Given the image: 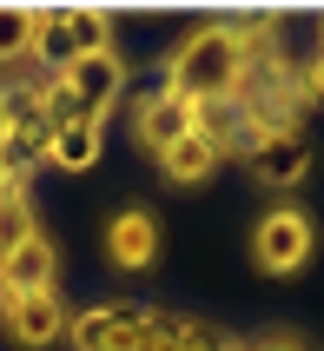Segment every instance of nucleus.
Segmentation results:
<instances>
[{"label":"nucleus","mask_w":324,"mask_h":351,"mask_svg":"<svg viewBox=\"0 0 324 351\" xmlns=\"http://www.w3.org/2000/svg\"><path fill=\"white\" fill-rule=\"evenodd\" d=\"M305 99H324V47L311 53V66H305Z\"/></svg>","instance_id":"f3484780"},{"label":"nucleus","mask_w":324,"mask_h":351,"mask_svg":"<svg viewBox=\"0 0 324 351\" xmlns=\"http://www.w3.org/2000/svg\"><path fill=\"white\" fill-rule=\"evenodd\" d=\"M99 153H106V126L99 119H79V113L53 119V133H47V166L53 173H93Z\"/></svg>","instance_id":"6e6552de"},{"label":"nucleus","mask_w":324,"mask_h":351,"mask_svg":"<svg viewBox=\"0 0 324 351\" xmlns=\"http://www.w3.org/2000/svg\"><path fill=\"white\" fill-rule=\"evenodd\" d=\"M245 351H311V345H305V338H298V332H285V325H278V332H265V338H251Z\"/></svg>","instance_id":"dca6fc26"},{"label":"nucleus","mask_w":324,"mask_h":351,"mask_svg":"<svg viewBox=\"0 0 324 351\" xmlns=\"http://www.w3.org/2000/svg\"><path fill=\"white\" fill-rule=\"evenodd\" d=\"M219 146H212V139H199V133H186V139H172L166 153H159V173L172 179V186H199V179H212L219 173Z\"/></svg>","instance_id":"9b49d317"},{"label":"nucleus","mask_w":324,"mask_h":351,"mask_svg":"<svg viewBox=\"0 0 324 351\" xmlns=\"http://www.w3.org/2000/svg\"><path fill=\"white\" fill-rule=\"evenodd\" d=\"M40 53V7H0V66Z\"/></svg>","instance_id":"f8f14e48"},{"label":"nucleus","mask_w":324,"mask_h":351,"mask_svg":"<svg viewBox=\"0 0 324 351\" xmlns=\"http://www.w3.org/2000/svg\"><path fill=\"white\" fill-rule=\"evenodd\" d=\"M119 99H126V60H119V47H93V53H66L47 73V113L66 119H99L106 126V113H113Z\"/></svg>","instance_id":"f03ea898"},{"label":"nucleus","mask_w":324,"mask_h":351,"mask_svg":"<svg viewBox=\"0 0 324 351\" xmlns=\"http://www.w3.org/2000/svg\"><path fill=\"white\" fill-rule=\"evenodd\" d=\"M7 186H27V179H7V173H0V193H7Z\"/></svg>","instance_id":"aec40b11"},{"label":"nucleus","mask_w":324,"mask_h":351,"mask_svg":"<svg viewBox=\"0 0 324 351\" xmlns=\"http://www.w3.org/2000/svg\"><path fill=\"white\" fill-rule=\"evenodd\" d=\"M7 305H14V292H7V285H0V325H7Z\"/></svg>","instance_id":"a211bd4d"},{"label":"nucleus","mask_w":324,"mask_h":351,"mask_svg":"<svg viewBox=\"0 0 324 351\" xmlns=\"http://www.w3.org/2000/svg\"><path fill=\"white\" fill-rule=\"evenodd\" d=\"M186 133H192V106H186L179 93H166V86H159V93L133 113V139H139V146H146L153 159L166 153L172 139H186Z\"/></svg>","instance_id":"1a4fd4ad"},{"label":"nucleus","mask_w":324,"mask_h":351,"mask_svg":"<svg viewBox=\"0 0 324 351\" xmlns=\"http://www.w3.org/2000/svg\"><path fill=\"white\" fill-rule=\"evenodd\" d=\"M99 245H106V258H113L119 272H153L159 265V219L146 213V206H119V213L106 219Z\"/></svg>","instance_id":"423d86ee"},{"label":"nucleus","mask_w":324,"mask_h":351,"mask_svg":"<svg viewBox=\"0 0 324 351\" xmlns=\"http://www.w3.org/2000/svg\"><path fill=\"white\" fill-rule=\"evenodd\" d=\"M0 146H7V99H0Z\"/></svg>","instance_id":"6ab92c4d"},{"label":"nucleus","mask_w":324,"mask_h":351,"mask_svg":"<svg viewBox=\"0 0 324 351\" xmlns=\"http://www.w3.org/2000/svg\"><path fill=\"white\" fill-rule=\"evenodd\" d=\"M53 272H60V252H53V239H47V232H34L14 258H0V285H7L14 298L53 292Z\"/></svg>","instance_id":"9d476101"},{"label":"nucleus","mask_w":324,"mask_h":351,"mask_svg":"<svg viewBox=\"0 0 324 351\" xmlns=\"http://www.w3.org/2000/svg\"><path fill=\"white\" fill-rule=\"evenodd\" d=\"M179 351H238V338H225L219 325H199V318H186V325H179Z\"/></svg>","instance_id":"2eb2a0df"},{"label":"nucleus","mask_w":324,"mask_h":351,"mask_svg":"<svg viewBox=\"0 0 324 351\" xmlns=\"http://www.w3.org/2000/svg\"><path fill=\"white\" fill-rule=\"evenodd\" d=\"M153 332V312L133 305V298H106V305H86V312L66 318V345L73 351H139Z\"/></svg>","instance_id":"20e7f679"},{"label":"nucleus","mask_w":324,"mask_h":351,"mask_svg":"<svg viewBox=\"0 0 324 351\" xmlns=\"http://www.w3.org/2000/svg\"><path fill=\"white\" fill-rule=\"evenodd\" d=\"M245 166L258 186H271V193H291V186H305L311 173V139L305 126H278V133H258L245 146Z\"/></svg>","instance_id":"39448f33"},{"label":"nucleus","mask_w":324,"mask_h":351,"mask_svg":"<svg viewBox=\"0 0 324 351\" xmlns=\"http://www.w3.org/2000/svg\"><path fill=\"white\" fill-rule=\"evenodd\" d=\"M311 252H318V226H311L305 206H271V213L251 226V265L271 272V278L305 272Z\"/></svg>","instance_id":"7ed1b4c3"},{"label":"nucleus","mask_w":324,"mask_h":351,"mask_svg":"<svg viewBox=\"0 0 324 351\" xmlns=\"http://www.w3.org/2000/svg\"><path fill=\"white\" fill-rule=\"evenodd\" d=\"M318 34H324V20H318Z\"/></svg>","instance_id":"412c9836"},{"label":"nucleus","mask_w":324,"mask_h":351,"mask_svg":"<svg viewBox=\"0 0 324 351\" xmlns=\"http://www.w3.org/2000/svg\"><path fill=\"white\" fill-rule=\"evenodd\" d=\"M34 232H40V219H34L27 186H7V193H0V258H14Z\"/></svg>","instance_id":"ddd939ff"},{"label":"nucleus","mask_w":324,"mask_h":351,"mask_svg":"<svg viewBox=\"0 0 324 351\" xmlns=\"http://www.w3.org/2000/svg\"><path fill=\"white\" fill-rule=\"evenodd\" d=\"M66 298L60 292H27V298H14L7 305V332H14V345H27V351H47V345H60L66 338Z\"/></svg>","instance_id":"0eeeda50"},{"label":"nucleus","mask_w":324,"mask_h":351,"mask_svg":"<svg viewBox=\"0 0 324 351\" xmlns=\"http://www.w3.org/2000/svg\"><path fill=\"white\" fill-rule=\"evenodd\" d=\"M66 47H73V53L113 47V14H106V7H66Z\"/></svg>","instance_id":"4468645a"},{"label":"nucleus","mask_w":324,"mask_h":351,"mask_svg":"<svg viewBox=\"0 0 324 351\" xmlns=\"http://www.w3.org/2000/svg\"><path fill=\"white\" fill-rule=\"evenodd\" d=\"M238 351H245V345H238Z\"/></svg>","instance_id":"4be33fe9"},{"label":"nucleus","mask_w":324,"mask_h":351,"mask_svg":"<svg viewBox=\"0 0 324 351\" xmlns=\"http://www.w3.org/2000/svg\"><path fill=\"white\" fill-rule=\"evenodd\" d=\"M245 80H251V60H245L238 20H205L166 53V80L159 86L179 93L186 106H205V99H238Z\"/></svg>","instance_id":"f257e3e1"}]
</instances>
